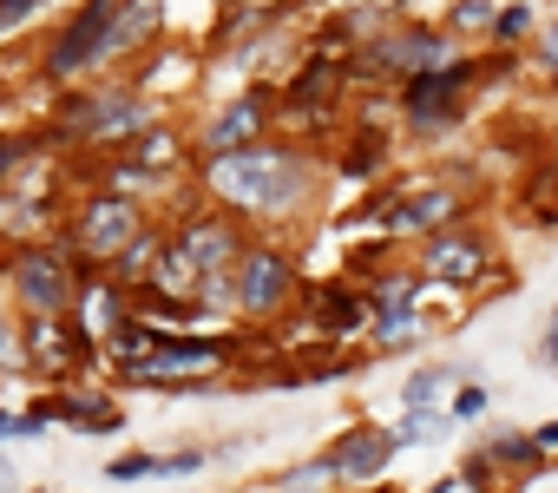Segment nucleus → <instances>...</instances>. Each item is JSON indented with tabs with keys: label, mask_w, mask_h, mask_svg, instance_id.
I'll list each match as a JSON object with an SVG mask.
<instances>
[{
	"label": "nucleus",
	"mask_w": 558,
	"mask_h": 493,
	"mask_svg": "<svg viewBox=\"0 0 558 493\" xmlns=\"http://www.w3.org/2000/svg\"><path fill=\"white\" fill-rule=\"evenodd\" d=\"M316 158L303 145H276V139H256L243 152H217L204 158L197 184L210 191V204L236 211V217H256V224H283V217H303V204L316 197Z\"/></svg>",
	"instance_id": "nucleus-1"
},
{
	"label": "nucleus",
	"mask_w": 558,
	"mask_h": 493,
	"mask_svg": "<svg viewBox=\"0 0 558 493\" xmlns=\"http://www.w3.org/2000/svg\"><path fill=\"white\" fill-rule=\"evenodd\" d=\"M119 60H125V47H119V0H80L73 21L40 47V80L47 86H80V80H99Z\"/></svg>",
	"instance_id": "nucleus-2"
},
{
	"label": "nucleus",
	"mask_w": 558,
	"mask_h": 493,
	"mask_svg": "<svg viewBox=\"0 0 558 493\" xmlns=\"http://www.w3.org/2000/svg\"><path fill=\"white\" fill-rule=\"evenodd\" d=\"M151 125V99L138 86H66L60 99V119H53V139L66 145H132L138 132Z\"/></svg>",
	"instance_id": "nucleus-3"
},
{
	"label": "nucleus",
	"mask_w": 558,
	"mask_h": 493,
	"mask_svg": "<svg viewBox=\"0 0 558 493\" xmlns=\"http://www.w3.org/2000/svg\"><path fill=\"white\" fill-rule=\"evenodd\" d=\"M480 80H486L480 60L460 53V60H447V67H427V73L395 80V106H401L408 132H447V125H460V112H466V99H473Z\"/></svg>",
	"instance_id": "nucleus-4"
},
{
	"label": "nucleus",
	"mask_w": 558,
	"mask_h": 493,
	"mask_svg": "<svg viewBox=\"0 0 558 493\" xmlns=\"http://www.w3.org/2000/svg\"><path fill=\"white\" fill-rule=\"evenodd\" d=\"M8 290H14V303L27 316H73V303H80L73 257L60 243H40V237H27V243L8 251Z\"/></svg>",
	"instance_id": "nucleus-5"
},
{
	"label": "nucleus",
	"mask_w": 558,
	"mask_h": 493,
	"mask_svg": "<svg viewBox=\"0 0 558 493\" xmlns=\"http://www.w3.org/2000/svg\"><path fill=\"white\" fill-rule=\"evenodd\" d=\"M230 277H236V316H256V323L283 316L296 284H303V270H296V257L283 251V243H243V257H236Z\"/></svg>",
	"instance_id": "nucleus-6"
},
{
	"label": "nucleus",
	"mask_w": 558,
	"mask_h": 493,
	"mask_svg": "<svg viewBox=\"0 0 558 493\" xmlns=\"http://www.w3.org/2000/svg\"><path fill=\"white\" fill-rule=\"evenodd\" d=\"M138 230H145L138 197H125V191H93V197L73 211V237H66V243H73L86 264H112Z\"/></svg>",
	"instance_id": "nucleus-7"
},
{
	"label": "nucleus",
	"mask_w": 558,
	"mask_h": 493,
	"mask_svg": "<svg viewBox=\"0 0 558 493\" xmlns=\"http://www.w3.org/2000/svg\"><path fill=\"white\" fill-rule=\"evenodd\" d=\"M223 362H230L223 342H197V336H171L165 329V342L151 356L125 362V375L132 382H151V388H197V375H217Z\"/></svg>",
	"instance_id": "nucleus-8"
},
{
	"label": "nucleus",
	"mask_w": 558,
	"mask_h": 493,
	"mask_svg": "<svg viewBox=\"0 0 558 493\" xmlns=\"http://www.w3.org/2000/svg\"><path fill=\"white\" fill-rule=\"evenodd\" d=\"M493 270V243L480 237V230H434L427 243H421V277L427 284H447V290H473L480 277Z\"/></svg>",
	"instance_id": "nucleus-9"
},
{
	"label": "nucleus",
	"mask_w": 558,
	"mask_h": 493,
	"mask_svg": "<svg viewBox=\"0 0 558 493\" xmlns=\"http://www.w3.org/2000/svg\"><path fill=\"white\" fill-rule=\"evenodd\" d=\"M269 112H276V99H269L263 86H250V93L223 99V106H217V112H210V119L197 125L191 152H204V158H217V152H243V145H256V139H263Z\"/></svg>",
	"instance_id": "nucleus-10"
},
{
	"label": "nucleus",
	"mask_w": 558,
	"mask_h": 493,
	"mask_svg": "<svg viewBox=\"0 0 558 493\" xmlns=\"http://www.w3.org/2000/svg\"><path fill=\"white\" fill-rule=\"evenodd\" d=\"M460 211H466V191H460V184H414V191H395V197H388L381 230H388V237H434V230H447Z\"/></svg>",
	"instance_id": "nucleus-11"
},
{
	"label": "nucleus",
	"mask_w": 558,
	"mask_h": 493,
	"mask_svg": "<svg viewBox=\"0 0 558 493\" xmlns=\"http://www.w3.org/2000/svg\"><path fill=\"white\" fill-rule=\"evenodd\" d=\"M395 428H349L323 460H329V473H336V486H368V480H381L388 473V460H395Z\"/></svg>",
	"instance_id": "nucleus-12"
},
{
	"label": "nucleus",
	"mask_w": 558,
	"mask_h": 493,
	"mask_svg": "<svg viewBox=\"0 0 558 493\" xmlns=\"http://www.w3.org/2000/svg\"><path fill=\"white\" fill-rule=\"evenodd\" d=\"M73 316H80V342H112V336L138 316V303L125 297V284H119V277H93V284H80Z\"/></svg>",
	"instance_id": "nucleus-13"
},
{
	"label": "nucleus",
	"mask_w": 558,
	"mask_h": 493,
	"mask_svg": "<svg viewBox=\"0 0 558 493\" xmlns=\"http://www.w3.org/2000/svg\"><path fill=\"white\" fill-rule=\"evenodd\" d=\"M421 284H427V277H388V284L368 290V297H375V342H381V349L414 342V329H421Z\"/></svg>",
	"instance_id": "nucleus-14"
},
{
	"label": "nucleus",
	"mask_w": 558,
	"mask_h": 493,
	"mask_svg": "<svg viewBox=\"0 0 558 493\" xmlns=\"http://www.w3.org/2000/svg\"><path fill=\"white\" fill-rule=\"evenodd\" d=\"M310 316H316L323 336H355L362 323H375V297L355 290V284H329V290L310 297Z\"/></svg>",
	"instance_id": "nucleus-15"
},
{
	"label": "nucleus",
	"mask_w": 558,
	"mask_h": 493,
	"mask_svg": "<svg viewBox=\"0 0 558 493\" xmlns=\"http://www.w3.org/2000/svg\"><path fill=\"white\" fill-rule=\"evenodd\" d=\"M460 375H466V369H453V362H427V369H414L408 388H401V414H440V395H447Z\"/></svg>",
	"instance_id": "nucleus-16"
},
{
	"label": "nucleus",
	"mask_w": 558,
	"mask_h": 493,
	"mask_svg": "<svg viewBox=\"0 0 558 493\" xmlns=\"http://www.w3.org/2000/svg\"><path fill=\"white\" fill-rule=\"evenodd\" d=\"M40 414H47V421H73V428H99V434L125 428V414H119V408H106L99 395H47V401H40Z\"/></svg>",
	"instance_id": "nucleus-17"
},
{
	"label": "nucleus",
	"mask_w": 558,
	"mask_h": 493,
	"mask_svg": "<svg viewBox=\"0 0 558 493\" xmlns=\"http://www.w3.org/2000/svg\"><path fill=\"white\" fill-rule=\"evenodd\" d=\"M158 264H165V237H158V230L145 224V230H138V237L125 243V251H119V257H112L106 270H112L119 284H138V277L151 284V277H158Z\"/></svg>",
	"instance_id": "nucleus-18"
},
{
	"label": "nucleus",
	"mask_w": 558,
	"mask_h": 493,
	"mask_svg": "<svg viewBox=\"0 0 558 493\" xmlns=\"http://www.w3.org/2000/svg\"><path fill=\"white\" fill-rule=\"evenodd\" d=\"M480 454H486L499 473H532V467H545V447H538L532 434H519V428H499Z\"/></svg>",
	"instance_id": "nucleus-19"
},
{
	"label": "nucleus",
	"mask_w": 558,
	"mask_h": 493,
	"mask_svg": "<svg viewBox=\"0 0 558 493\" xmlns=\"http://www.w3.org/2000/svg\"><path fill=\"white\" fill-rule=\"evenodd\" d=\"M538 27H545V21H538V8H532V0H499V14H493L486 40H493L499 53H512V47H525Z\"/></svg>",
	"instance_id": "nucleus-20"
},
{
	"label": "nucleus",
	"mask_w": 558,
	"mask_h": 493,
	"mask_svg": "<svg viewBox=\"0 0 558 493\" xmlns=\"http://www.w3.org/2000/svg\"><path fill=\"white\" fill-rule=\"evenodd\" d=\"M73 329H66V316H27V356L34 362H47V369H60V362H73Z\"/></svg>",
	"instance_id": "nucleus-21"
},
{
	"label": "nucleus",
	"mask_w": 558,
	"mask_h": 493,
	"mask_svg": "<svg viewBox=\"0 0 558 493\" xmlns=\"http://www.w3.org/2000/svg\"><path fill=\"white\" fill-rule=\"evenodd\" d=\"M132 158H138V165H151V171H165V178H171V171H178V158H184V139H178V132H171V125H145V132H138V139H132Z\"/></svg>",
	"instance_id": "nucleus-22"
},
{
	"label": "nucleus",
	"mask_w": 558,
	"mask_h": 493,
	"mask_svg": "<svg viewBox=\"0 0 558 493\" xmlns=\"http://www.w3.org/2000/svg\"><path fill=\"white\" fill-rule=\"evenodd\" d=\"M323 486H336V473H329V460L316 454V460H303V467H290L283 480H276V493H323Z\"/></svg>",
	"instance_id": "nucleus-23"
},
{
	"label": "nucleus",
	"mask_w": 558,
	"mask_h": 493,
	"mask_svg": "<svg viewBox=\"0 0 558 493\" xmlns=\"http://www.w3.org/2000/svg\"><path fill=\"white\" fill-rule=\"evenodd\" d=\"M447 428H453V414H401L395 441H401V447H427V441H440Z\"/></svg>",
	"instance_id": "nucleus-24"
},
{
	"label": "nucleus",
	"mask_w": 558,
	"mask_h": 493,
	"mask_svg": "<svg viewBox=\"0 0 558 493\" xmlns=\"http://www.w3.org/2000/svg\"><path fill=\"white\" fill-rule=\"evenodd\" d=\"M493 14H499V0H453L447 27H453V34H486V27H493Z\"/></svg>",
	"instance_id": "nucleus-25"
},
{
	"label": "nucleus",
	"mask_w": 558,
	"mask_h": 493,
	"mask_svg": "<svg viewBox=\"0 0 558 493\" xmlns=\"http://www.w3.org/2000/svg\"><path fill=\"white\" fill-rule=\"evenodd\" d=\"M486 401H493V395H486L473 375H460V382H453V401H447V414H453V421H480V414H486Z\"/></svg>",
	"instance_id": "nucleus-26"
},
{
	"label": "nucleus",
	"mask_w": 558,
	"mask_h": 493,
	"mask_svg": "<svg viewBox=\"0 0 558 493\" xmlns=\"http://www.w3.org/2000/svg\"><path fill=\"white\" fill-rule=\"evenodd\" d=\"M40 8H47V0H0V40L21 34V27H34V21H40Z\"/></svg>",
	"instance_id": "nucleus-27"
},
{
	"label": "nucleus",
	"mask_w": 558,
	"mask_h": 493,
	"mask_svg": "<svg viewBox=\"0 0 558 493\" xmlns=\"http://www.w3.org/2000/svg\"><path fill=\"white\" fill-rule=\"evenodd\" d=\"M27 152H34V139H21V132H0V184H8V178L27 165Z\"/></svg>",
	"instance_id": "nucleus-28"
},
{
	"label": "nucleus",
	"mask_w": 558,
	"mask_h": 493,
	"mask_svg": "<svg viewBox=\"0 0 558 493\" xmlns=\"http://www.w3.org/2000/svg\"><path fill=\"white\" fill-rule=\"evenodd\" d=\"M34 434H47V414L34 408V414H0V441H34Z\"/></svg>",
	"instance_id": "nucleus-29"
},
{
	"label": "nucleus",
	"mask_w": 558,
	"mask_h": 493,
	"mask_svg": "<svg viewBox=\"0 0 558 493\" xmlns=\"http://www.w3.org/2000/svg\"><path fill=\"white\" fill-rule=\"evenodd\" d=\"M151 473H165L158 454H125V460H112V480H151Z\"/></svg>",
	"instance_id": "nucleus-30"
},
{
	"label": "nucleus",
	"mask_w": 558,
	"mask_h": 493,
	"mask_svg": "<svg viewBox=\"0 0 558 493\" xmlns=\"http://www.w3.org/2000/svg\"><path fill=\"white\" fill-rule=\"evenodd\" d=\"M0 369H27V336H14L8 316H0Z\"/></svg>",
	"instance_id": "nucleus-31"
},
{
	"label": "nucleus",
	"mask_w": 558,
	"mask_h": 493,
	"mask_svg": "<svg viewBox=\"0 0 558 493\" xmlns=\"http://www.w3.org/2000/svg\"><path fill=\"white\" fill-rule=\"evenodd\" d=\"M532 47H538V67H545L551 80H558V21H545V27L532 34Z\"/></svg>",
	"instance_id": "nucleus-32"
},
{
	"label": "nucleus",
	"mask_w": 558,
	"mask_h": 493,
	"mask_svg": "<svg viewBox=\"0 0 558 493\" xmlns=\"http://www.w3.org/2000/svg\"><path fill=\"white\" fill-rule=\"evenodd\" d=\"M538 369H558V310H551V323L538 336Z\"/></svg>",
	"instance_id": "nucleus-33"
},
{
	"label": "nucleus",
	"mask_w": 558,
	"mask_h": 493,
	"mask_svg": "<svg viewBox=\"0 0 558 493\" xmlns=\"http://www.w3.org/2000/svg\"><path fill=\"white\" fill-rule=\"evenodd\" d=\"M204 460H210V454H197V447H191V454H165V473H197Z\"/></svg>",
	"instance_id": "nucleus-34"
},
{
	"label": "nucleus",
	"mask_w": 558,
	"mask_h": 493,
	"mask_svg": "<svg viewBox=\"0 0 558 493\" xmlns=\"http://www.w3.org/2000/svg\"><path fill=\"white\" fill-rule=\"evenodd\" d=\"M532 441H538V447L551 454V447H558V421H545V428H532Z\"/></svg>",
	"instance_id": "nucleus-35"
},
{
	"label": "nucleus",
	"mask_w": 558,
	"mask_h": 493,
	"mask_svg": "<svg viewBox=\"0 0 558 493\" xmlns=\"http://www.w3.org/2000/svg\"><path fill=\"white\" fill-rule=\"evenodd\" d=\"M8 106H14V86H8V80H0V112H8Z\"/></svg>",
	"instance_id": "nucleus-36"
},
{
	"label": "nucleus",
	"mask_w": 558,
	"mask_h": 493,
	"mask_svg": "<svg viewBox=\"0 0 558 493\" xmlns=\"http://www.w3.org/2000/svg\"><path fill=\"white\" fill-rule=\"evenodd\" d=\"M0 486H8V467H0Z\"/></svg>",
	"instance_id": "nucleus-37"
},
{
	"label": "nucleus",
	"mask_w": 558,
	"mask_h": 493,
	"mask_svg": "<svg viewBox=\"0 0 558 493\" xmlns=\"http://www.w3.org/2000/svg\"><path fill=\"white\" fill-rule=\"evenodd\" d=\"M342 493H362V486H342Z\"/></svg>",
	"instance_id": "nucleus-38"
},
{
	"label": "nucleus",
	"mask_w": 558,
	"mask_h": 493,
	"mask_svg": "<svg viewBox=\"0 0 558 493\" xmlns=\"http://www.w3.org/2000/svg\"><path fill=\"white\" fill-rule=\"evenodd\" d=\"M223 8H236V0H223Z\"/></svg>",
	"instance_id": "nucleus-39"
}]
</instances>
